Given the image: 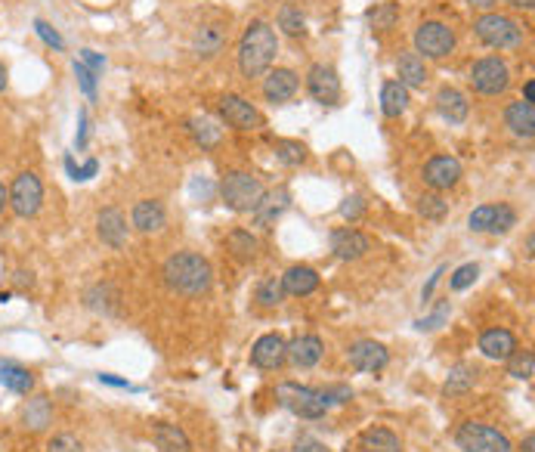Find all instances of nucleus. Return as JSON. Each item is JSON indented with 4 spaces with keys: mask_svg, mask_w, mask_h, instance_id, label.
Instances as JSON below:
<instances>
[{
    "mask_svg": "<svg viewBox=\"0 0 535 452\" xmlns=\"http://www.w3.org/2000/svg\"><path fill=\"white\" fill-rule=\"evenodd\" d=\"M164 285L173 291V295L183 298H201L214 282V270H210L208 258L195 251H177L164 260Z\"/></svg>",
    "mask_w": 535,
    "mask_h": 452,
    "instance_id": "nucleus-1",
    "label": "nucleus"
},
{
    "mask_svg": "<svg viewBox=\"0 0 535 452\" xmlns=\"http://www.w3.org/2000/svg\"><path fill=\"white\" fill-rule=\"evenodd\" d=\"M276 53H278V41L273 25L263 19H254L245 28L242 41H238V69H242L245 78H260V74L269 72Z\"/></svg>",
    "mask_w": 535,
    "mask_h": 452,
    "instance_id": "nucleus-2",
    "label": "nucleus"
},
{
    "mask_svg": "<svg viewBox=\"0 0 535 452\" xmlns=\"http://www.w3.org/2000/svg\"><path fill=\"white\" fill-rule=\"evenodd\" d=\"M263 195H267V186L254 174H245V171H229V174L220 180L223 205L229 211H236V214H251V211L260 205Z\"/></svg>",
    "mask_w": 535,
    "mask_h": 452,
    "instance_id": "nucleus-3",
    "label": "nucleus"
},
{
    "mask_svg": "<svg viewBox=\"0 0 535 452\" xmlns=\"http://www.w3.org/2000/svg\"><path fill=\"white\" fill-rule=\"evenodd\" d=\"M473 32L492 50H514L526 37V28L517 19L504 16V13H486V16H480L473 22Z\"/></svg>",
    "mask_w": 535,
    "mask_h": 452,
    "instance_id": "nucleus-4",
    "label": "nucleus"
},
{
    "mask_svg": "<svg viewBox=\"0 0 535 452\" xmlns=\"http://www.w3.org/2000/svg\"><path fill=\"white\" fill-rule=\"evenodd\" d=\"M276 400L282 409H288L291 416L306 418V421H319V418H326V412H328V406L322 403L319 390L306 388V384H297V381L276 384Z\"/></svg>",
    "mask_w": 535,
    "mask_h": 452,
    "instance_id": "nucleus-5",
    "label": "nucleus"
},
{
    "mask_svg": "<svg viewBox=\"0 0 535 452\" xmlns=\"http://www.w3.org/2000/svg\"><path fill=\"white\" fill-rule=\"evenodd\" d=\"M455 443L462 452H514L508 437L499 427L483 425V421H464V425H458Z\"/></svg>",
    "mask_w": 535,
    "mask_h": 452,
    "instance_id": "nucleus-6",
    "label": "nucleus"
},
{
    "mask_svg": "<svg viewBox=\"0 0 535 452\" xmlns=\"http://www.w3.org/2000/svg\"><path fill=\"white\" fill-rule=\"evenodd\" d=\"M6 192H10L13 214L22 217V221L34 217L44 205V183L34 171H22V174H16V180H13V186Z\"/></svg>",
    "mask_w": 535,
    "mask_h": 452,
    "instance_id": "nucleus-7",
    "label": "nucleus"
},
{
    "mask_svg": "<svg viewBox=\"0 0 535 452\" xmlns=\"http://www.w3.org/2000/svg\"><path fill=\"white\" fill-rule=\"evenodd\" d=\"M471 84L477 93L483 96H499L504 90L511 87V69L508 63L499 56H486V59H477L471 69Z\"/></svg>",
    "mask_w": 535,
    "mask_h": 452,
    "instance_id": "nucleus-8",
    "label": "nucleus"
},
{
    "mask_svg": "<svg viewBox=\"0 0 535 452\" xmlns=\"http://www.w3.org/2000/svg\"><path fill=\"white\" fill-rule=\"evenodd\" d=\"M455 50V32L446 22H421L414 32V53H424L427 59H446Z\"/></svg>",
    "mask_w": 535,
    "mask_h": 452,
    "instance_id": "nucleus-9",
    "label": "nucleus"
},
{
    "mask_svg": "<svg viewBox=\"0 0 535 452\" xmlns=\"http://www.w3.org/2000/svg\"><path fill=\"white\" fill-rule=\"evenodd\" d=\"M220 115H223V122L229 127H236V131H260V127H263V115L245 100V96H238V93H226L223 96V100H220Z\"/></svg>",
    "mask_w": 535,
    "mask_h": 452,
    "instance_id": "nucleus-10",
    "label": "nucleus"
},
{
    "mask_svg": "<svg viewBox=\"0 0 535 452\" xmlns=\"http://www.w3.org/2000/svg\"><path fill=\"white\" fill-rule=\"evenodd\" d=\"M306 90H310V96L316 103L335 105L341 100V78H337V72L331 69V65L316 63L313 69L306 72Z\"/></svg>",
    "mask_w": 535,
    "mask_h": 452,
    "instance_id": "nucleus-11",
    "label": "nucleus"
},
{
    "mask_svg": "<svg viewBox=\"0 0 535 452\" xmlns=\"http://www.w3.org/2000/svg\"><path fill=\"white\" fill-rule=\"evenodd\" d=\"M346 359H350V366L356 368V372H381V368H387L390 363V353L384 344L372 341V338H363V341L350 344Z\"/></svg>",
    "mask_w": 535,
    "mask_h": 452,
    "instance_id": "nucleus-12",
    "label": "nucleus"
},
{
    "mask_svg": "<svg viewBox=\"0 0 535 452\" xmlns=\"http://www.w3.org/2000/svg\"><path fill=\"white\" fill-rule=\"evenodd\" d=\"M462 180V162L455 155H433L431 162L424 164V183L431 186L433 192L452 190V186Z\"/></svg>",
    "mask_w": 535,
    "mask_h": 452,
    "instance_id": "nucleus-13",
    "label": "nucleus"
},
{
    "mask_svg": "<svg viewBox=\"0 0 535 452\" xmlns=\"http://www.w3.org/2000/svg\"><path fill=\"white\" fill-rule=\"evenodd\" d=\"M285 348H288V341L278 331L258 338L251 348V366L263 368V372H276V368L285 366Z\"/></svg>",
    "mask_w": 535,
    "mask_h": 452,
    "instance_id": "nucleus-14",
    "label": "nucleus"
},
{
    "mask_svg": "<svg viewBox=\"0 0 535 452\" xmlns=\"http://www.w3.org/2000/svg\"><path fill=\"white\" fill-rule=\"evenodd\" d=\"M331 251L337 260H359L372 251V239L365 232L353 230V226H341V230L331 232Z\"/></svg>",
    "mask_w": 535,
    "mask_h": 452,
    "instance_id": "nucleus-15",
    "label": "nucleus"
},
{
    "mask_svg": "<svg viewBox=\"0 0 535 452\" xmlns=\"http://www.w3.org/2000/svg\"><path fill=\"white\" fill-rule=\"evenodd\" d=\"M322 357H326V344L319 335H300L285 348V363H291L294 368H313Z\"/></svg>",
    "mask_w": 535,
    "mask_h": 452,
    "instance_id": "nucleus-16",
    "label": "nucleus"
},
{
    "mask_svg": "<svg viewBox=\"0 0 535 452\" xmlns=\"http://www.w3.org/2000/svg\"><path fill=\"white\" fill-rule=\"evenodd\" d=\"M53 425V400L47 394H28L25 406H22V427L32 434H41L47 431Z\"/></svg>",
    "mask_w": 535,
    "mask_h": 452,
    "instance_id": "nucleus-17",
    "label": "nucleus"
},
{
    "mask_svg": "<svg viewBox=\"0 0 535 452\" xmlns=\"http://www.w3.org/2000/svg\"><path fill=\"white\" fill-rule=\"evenodd\" d=\"M297 87H300V81L291 69H276L267 74V81H263V96H267V103L282 105V103L294 100Z\"/></svg>",
    "mask_w": 535,
    "mask_h": 452,
    "instance_id": "nucleus-18",
    "label": "nucleus"
},
{
    "mask_svg": "<svg viewBox=\"0 0 535 452\" xmlns=\"http://www.w3.org/2000/svg\"><path fill=\"white\" fill-rule=\"evenodd\" d=\"M96 232H100L102 245L109 248H124L127 245V221L118 208H102L96 217Z\"/></svg>",
    "mask_w": 535,
    "mask_h": 452,
    "instance_id": "nucleus-19",
    "label": "nucleus"
},
{
    "mask_svg": "<svg viewBox=\"0 0 535 452\" xmlns=\"http://www.w3.org/2000/svg\"><path fill=\"white\" fill-rule=\"evenodd\" d=\"M288 205H291V192L285 190V186H278V190L263 195L260 205L251 211V214H254V223L263 226V230H269V226H273V223L278 221V217H282L285 211H288Z\"/></svg>",
    "mask_w": 535,
    "mask_h": 452,
    "instance_id": "nucleus-20",
    "label": "nucleus"
},
{
    "mask_svg": "<svg viewBox=\"0 0 535 452\" xmlns=\"http://www.w3.org/2000/svg\"><path fill=\"white\" fill-rule=\"evenodd\" d=\"M0 384H4L6 390H13V394L28 397V394H34L37 378H34L32 368H25L22 363H13V359H0Z\"/></svg>",
    "mask_w": 535,
    "mask_h": 452,
    "instance_id": "nucleus-21",
    "label": "nucleus"
},
{
    "mask_svg": "<svg viewBox=\"0 0 535 452\" xmlns=\"http://www.w3.org/2000/svg\"><path fill=\"white\" fill-rule=\"evenodd\" d=\"M480 350H483V357L504 363V359H508L511 353L517 350L514 331H508V329H486L483 335H480Z\"/></svg>",
    "mask_w": 535,
    "mask_h": 452,
    "instance_id": "nucleus-22",
    "label": "nucleus"
},
{
    "mask_svg": "<svg viewBox=\"0 0 535 452\" xmlns=\"http://www.w3.org/2000/svg\"><path fill=\"white\" fill-rule=\"evenodd\" d=\"M131 221H133V226H137L140 232H158V230H164V223H168V211H164L161 201L142 199V201L133 205Z\"/></svg>",
    "mask_w": 535,
    "mask_h": 452,
    "instance_id": "nucleus-23",
    "label": "nucleus"
},
{
    "mask_svg": "<svg viewBox=\"0 0 535 452\" xmlns=\"http://www.w3.org/2000/svg\"><path fill=\"white\" fill-rule=\"evenodd\" d=\"M504 124L511 127V133L520 140H532L535 137V112L532 103H511L508 112H504Z\"/></svg>",
    "mask_w": 535,
    "mask_h": 452,
    "instance_id": "nucleus-24",
    "label": "nucleus"
},
{
    "mask_svg": "<svg viewBox=\"0 0 535 452\" xmlns=\"http://www.w3.org/2000/svg\"><path fill=\"white\" fill-rule=\"evenodd\" d=\"M282 289L285 295L291 298H306L319 289V273L313 267H291L288 273L282 276Z\"/></svg>",
    "mask_w": 535,
    "mask_h": 452,
    "instance_id": "nucleus-25",
    "label": "nucleus"
},
{
    "mask_svg": "<svg viewBox=\"0 0 535 452\" xmlns=\"http://www.w3.org/2000/svg\"><path fill=\"white\" fill-rule=\"evenodd\" d=\"M436 109H440V115L452 124H462L467 118V100L462 90H455V87L436 90Z\"/></svg>",
    "mask_w": 535,
    "mask_h": 452,
    "instance_id": "nucleus-26",
    "label": "nucleus"
},
{
    "mask_svg": "<svg viewBox=\"0 0 535 452\" xmlns=\"http://www.w3.org/2000/svg\"><path fill=\"white\" fill-rule=\"evenodd\" d=\"M226 47V28L223 25H199L192 34V50L199 56H217Z\"/></svg>",
    "mask_w": 535,
    "mask_h": 452,
    "instance_id": "nucleus-27",
    "label": "nucleus"
},
{
    "mask_svg": "<svg viewBox=\"0 0 535 452\" xmlns=\"http://www.w3.org/2000/svg\"><path fill=\"white\" fill-rule=\"evenodd\" d=\"M152 434L161 452H192V443H190V437H186V431L170 425V421H158L152 427Z\"/></svg>",
    "mask_w": 535,
    "mask_h": 452,
    "instance_id": "nucleus-28",
    "label": "nucleus"
},
{
    "mask_svg": "<svg viewBox=\"0 0 535 452\" xmlns=\"http://www.w3.org/2000/svg\"><path fill=\"white\" fill-rule=\"evenodd\" d=\"M356 452H403V443L390 427H372V431L359 437Z\"/></svg>",
    "mask_w": 535,
    "mask_h": 452,
    "instance_id": "nucleus-29",
    "label": "nucleus"
},
{
    "mask_svg": "<svg viewBox=\"0 0 535 452\" xmlns=\"http://www.w3.org/2000/svg\"><path fill=\"white\" fill-rule=\"evenodd\" d=\"M396 72H399V84L403 87H424V81H427V65L418 53H403L396 63Z\"/></svg>",
    "mask_w": 535,
    "mask_h": 452,
    "instance_id": "nucleus-30",
    "label": "nucleus"
},
{
    "mask_svg": "<svg viewBox=\"0 0 535 452\" xmlns=\"http://www.w3.org/2000/svg\"><path fill=\"white\" fill-rule=\"evenodd\" d=\"M477 366H471V363H458V366H452L449 368V378L446 384H443V394L446 397H462L467 394V390L477 384Z\"/></svg>",
    "mask_w": 535,
    "mask_h": 452,
    "instance_id": "nucleus-31",
    "label": "nucleus"
},
{
    "mask_svg": "<svg viewBox=\"0 0 535 452\" xmlns=\"http://www.w3.org/2000/svg\"><path fill=\"white\" fill-rule=\"evenodd\" d=\"M409 105V87H403L399 81H387L381 87V112L387 118H399Z\"/></svg>",
    "mask_w": 535,
    "mask_h": 452,
    "instance_id": "nucleus-32",
    "label": "nucleus"
},
{
    "mask_svg": "<svg viewBox=\"0 0 535 452\" xmlns=\"http://www.w3.org/2000/svg\"><path fill=\"white\" fill-rule=\"evenodd\" d=\"M226 248L232 251V258L254 260V258H258V251H260V242L248 230H232L229 236H226Z\"/></svg>",
    "mask_w": 535,
    "mask_h": 452,
    "instance_id": "nucleus-33",
    "label": "nucleus"
},
{
    "mask_svg": "<svg viewBox=\"0 0 535 452\" xmlns=\"http://www.w3.org/2000/svg\"><path fill=\"white\" fill-rule=\"evenodd\" d=\"M504 363H508V375H511V378L530 381L532 375H535V357H532V350H520L517 348L508 359H504Z\"/></svg>",
    "mask_w": 535,
    "mask_h": 452,
    "instance_id": "nucleus-34",
    "label": "nucleus"
},
{
    "mask_svg": "<svg viewBox=\"0 0 535 452\" xmlns=\"http://www.w3.org/2000/svg\"><path fill=\"white\" fill-rule=\"evenodd\" d=\"M278 28H282L288 37H300L306 32V19H304V13L297 10V6H291V4H285L282 10H278Z\"/></svg>",
    "mask_w": 535,
    "mask_h": 452,
    "instance_id": "nucleus-35",
    "label": "nucleus"
},
{
    "mask_svg": "<svg viewBox=\"0 0 535 452\" xmlns=\"http://www.w3.org/2000/svg\"><path fill=\"white\" fill-rule=\"evenodd\" d=\"M285 298V289H282V276H269L260 282L258 289V304L260 307H278Z\"/></svg>",
    "mask_w": 535,
    "mask_h": 452,
    "instance_id": "nucleus-36",
    "label": "nucleus"
},
{
    "mask_svg": "<svg viewBox=\"0 0 535 452\" xmlns=\"http://www.w3.org/2000/svg\"><path fill=\"white\" fill-rule=\"evenodd\" d=\"M517 226V211L511 205H495L492 211V221H489V230L492 236H504V232H511Z\"/></svg>",
    "mask_w": 535,
    "mask_h": 452,
    "instance_id": "nucleus-37",
    "label": "nucleus"
},
{
    "mask_svg": "<svg viewBox=\"0 0 535 452\" xmlns=\"http://www.w3.org/2000/svg\"><path fill=\"white\" fill-rule=\"evenodd\" d=\"M418 211L427 217V221H443V217L449 214V201L443 199L440 192H427L418 199Z\"/></svg>",
    "mask_w": 535,
    "mask_h": 452,
    "instance_id": "nucleus-38",
    "label": "nucleus"
},
{
    "mask_svg": "<svg viewBox=\"0 0 535 452\" xmlns=\"http://www.w3.org/2000/svg\"><path fill=\"white\" fill-rule=\"evenodd\" d=\"M276 158L282 164H288V168H294V164H300L306 158V146L297 140H276Z\"/></svg>",
    "mask_w": 535,
    "mask_h": 452,
    "instance_id": "nucleus-39",
    "label": "nucleus"
},
{
    "mask_svg": "<svg viewBox=\"0 0 535 452\" xmlns=\"http://www.w3.org/2000/svg\"><path fill=\"white\" fill-rule=\"evenodd\" d=\"M396 19H399L396 4H378L374 10H368V22H372V28H378V32H390V28L396 25Z\"/></svg>",
    "mask_w": 535,
    "mask_h": 452,
    "instance_id": "nucleus-40",
    "label": "nucleus"
},
{
    "mask_svg": "<svg viewBox=\"0 0 535 452\" xmlns=\"http://www.w3.org/2000/svg\"><path fill=\"white\" fill-rule=\"evenodd\" d=\"M190 131L195 133V140H199L205 149H210V146H217V142H220V127H214V122H208V118H192Z\"/></svg>",
    "mask_w": 535,
    "mask_h": 452,
    "instance_id": "nucleus-41",
    "label": "nucleus"
},
{
    "mask_svg": "<svg viewBox=\"0 0 535 452\" xmlns=\"http://www.w3.org/2000/svg\"><path fill=\"white\" fill-rule=\"evenodd\" d=\"M477 276H480V267H477V263H464V267H458L455 273H452V279H449V289H452V291H464V289H471V285L477 282Z\"/></svg>",
    "mask_w": 535,
    "mask_h": 452,
    "instance_id": "nucleus-42",
    "label": "nucleus"
},
{
    "mask_svg": "<svg viewBox=\"0 0 535 452\" xmlns=\"http://www.w3.org/2000/svg\"><path fill=\"white\" fill-rule=\"evenodd\" d=\"M65 171H69V177L74 180V183H84V180L96 177V171H100V162H96V158H87V162L78 168V164H74V158L65 155Z\"/></svg>",
    "mask_w": 535,
    "mask_h": 452,
    "instance_id": "nucleus-43",
    "label": "nucleus"
},
{
    "mask_svg": "<svg viewBox=\"0 0 535 452\" xmlns=\"http://www.w3.org/2000/svg\"><path fill=\"white\" fill-rule=\"evenodd\" d=\"M44 452H84V443L74 434H53Z\"/></svg>",
    "mask_w": 535,
    "mask_h": 452,
    "instance_id": "nucleus-44",
    "label": "nucleus"
},
{
    "mask_svg": "<svg viewBox=\"0 0 535 452\" xmlns=\"http://www.w3.org/2000/svg\"><path fill=\"white\" fill-rule=\"evenodd\" d=\"M34 34L41 37V41L47 44L50 50H56V53H63V50H65V41H63V34H59L56 28L50 25V22H44V19H34Z\"/></svg>",
    "mask_w": 535,
    "mask_h": 452,
    "instance_id": "nucleus-45",
    "label": "nucleus"
},
{
    "mask_svg": "<svg viewBox=\"0 0 535 452\" xmlns=\"http://www.w3.org/2000/svg\"><path fill=\"white\" fill-rule=\"evenodd\" d=\"M319 397L326 406H341L346 400H353V390H350V384H328V388L319 390Z\"/></svg>",
    "mask_w": 535,
    "mask_h": 452,
    "instance_id": "nucleus-46",
    "label": "nucleus"
},
{
    "mask_svg": "<svg viewBox=\"0 0 535 452\" xmlns=\"http://www.w3.org/2000/svg\"><path fill=\"white\" fill-rule=\"evenodd\" d=\"M74 74H78V84L81 90L90 96V100H96V72H90L81 59H74Z\"/></svg>",
    "mask_w": 535,
    "mask_h": 452,
    "instance_id": "nucleus-47",
    "label": "nucleus"
},
{
    "mask_svg": "<svg viewBox=\"0 0 535 452\" xmlns=\"http://www.w3.org/2000/svg\"><path fill=\"white\" fill-rule=\"evenodd\" d=\"M492 211L495 205H480L471 211V217H467V226H471L473 232H486L489 230V221H492Z\"/></svg>",
    "mask_w": 535,
    "mask_h": 452,
    "instance_id": "nucleus-48",
    "label": "nucleus"
},
{
    "mask_svg": "<svg viewBox=\"0 0 535 452\" xmlns=\"http://www.w3.org/2000/svg\"><path fill=\"white\" fill-rule=\"evenodd\" d=\"M446 316H449V300H446V304L436 307L431 316H424V319L414 322V329H418V331H433V329H440L443 322H446Z\"/></svg>",
    "mask_w": 535,
    "mask_h": 452,
    "instance_id": "nucleus-49",
    "label": "nucleus"
},
{
    "mask_svg": "<svg viewBox=\"0 0 535 452\" xmlns=\"http://www.w3.org/2000/svg\"><path fill=\"white\" fill-rule=\"evenodd\" d=\"M363 214H365V199H363V195H350V199H344V205H341L344 221H359Z\"/></svg>",
    "mask_w": 535,
    "mask_h": 452,
    "instance_id": "nucleus-50",
    "label": "nucleus"
},
{
    "mask_svg": "<svg viewBox=\"0 0 535 452\" xmlns=\"http://www.w3.org/2000/svg\"><path fill=\"white\" fill-rule=\"evenodd\" d=\"M78 59L87 65L90 72H96V74H102V69H105V59H102L96 50H81V56H78Z\"/></svg>",
    "mask_w": 535,
    "mask_h": 452,
    "instance_id": "nucleus-51",
    "label": "nucleus"
},
{
    "mask_svg": "<svg viewBox=\"0 0 535 452\" xmlns=\"http://www.w3.org/2000/svg\"><path fill=\"white\" fill-rule=\"evenodd\" d=\"M294 452H331V449L322 440H316V437H304V440L294 447Z\"/></svg>",
    "mask_w": 535,
    "mask_h": 452,
    "instance_id": "nucleus-52",
    "label": "nucleus"
},
{
    "mask_svg": "<svg viewBox=\"0 0 535 452\" xmlns=\"http://www.w3.org/2000/svg\"><path fill=\"white\" fill-rule=\"evenodd\" d=\"M100 378V384H109V388H122V390H140V388H133L127 378H115V375H109V372H100L96 375Z\"/></svg>",
    "mask_w": 535,
    "mask_h": 452,
    "instance_id": "nucleus-53",
    "label": "nucleus"
},
{
    "mask_svg": "<svg viewBox=\"0 0 535 452\" xmlns=\"http://www.w3.org/2000/svg\"><path fill=\"white\" fill-rule=\"evenodd\" d=\"M74 146L78 149L87 146V112L84 109L78 112V140H74Z\"/></svg>",
    "mask_w": 535,
    "mask_h": 452,
    "instance_id": "nucleus-54",
    "label": "nucleus"
},
{
    "mask_svg": "<svg viewBox=\"0 0 535 452\" xmlns=\"http://www.w3.org/2000/svg\"><path fill=\"white\" fill-rule=\"evenodd\" d=\"M440 276H443V267L436 270V273H433L431 279H427V285H424V289H421V300H424V304L433 298V289H436V282H440Z\"/></svg>",
    "mask_w": 535,
    "mask_h": 452,
    "instance_id": "nucleus-55",
    "label": "nucleus"
},
{
    "mask_svg": "<svg viewBox=\"0 0 535 452\" xmlns=\"http://www.w3.org/2000/svg\"><path fill=\"white\" fill-rule=\"evenodd\" d=\"M467 4H471V6H480V10H492V6L499 4V0H467Z\"/></svg>",
    "mask_w": 535,
    "mask_h": 452,
    "instance_id": "nucleus-56",
    "label": "nucleus"
},
{
    "mask_svg": "<svg viewBox=\"0 0 535 452\" xmlns=\"http://www.w3.org/2000/svg\"><path fill=\"white\" fill-rule=\"evenodd\" d=\"M6 205H10V192H6V186L0 183V214L6 211Z\"/></svg>",
    "mask_w": 535,
    "mask_h": 452,
    "instance_id": "nucleus-57",
    "label": "nucleus"
},
{
    "mask_svg": "<svg viewBox=\"0 0 535 452\" xmlns=\"http://www.w3.org/2000/svg\"><path fill=\"white\" fill-rule=\"evenodd\" d=\"M532 96H535V81H526V87H523V103H532Z\"/></svg>",
    "mask_w": 535,
    "mask_h": 452,
    "instance_id": "nucleus-58",
    "label": "nucleus"
},
{
    "mask_svg": "<svg viewBox=\"0 0 535 452\" xmlns=\"http://www.w3.org/2000/svg\"><path fill=\"white\" fill-rule=\"evenodd\" d=\"M511 6H517V10H532L535 6V0H508Z\"/></svg>",
    "mask_w": 535,
    "mask_h": 452,
    "instance_id": "nucleus-59",
    "label": "nucleus"
},
{
    "mask_svg": "<svg viewBox=\"0 0 535 452\" xmlns=\"http://www.w3.org/2000/svg\"><path fill=\"white\" fill-rule=\"evenodd\" d=\"M532 449H535V437L526 434V440H523V447H520V452H532Z\"/></svg>",
    "mask_w": 535,
    "mask_h": 452,
    "instance_id": "nucleus-60",
    "label": "nucleus"
},
{
    "mask_svg": "<svg viewBox=\"0 0 535 452\" xmlns=\"http://www.w3.org/2000/svg\"><path fill=\"white\" fill-rule=\"evenodd\" d=\"M32 285V273H16V285H19V289H22V285Z\"/></svg>",
    "mask_w": 535,
    "mask_h": 452,
    "instance_id": "nucleus-61",
    "label": "nucleus"
},
{
    "mask_svg": "<svg viewBox=\"0 0 535 452\" xmlns=\"http://www.w3.org/2000/svg\"><path fill=\"white\" fill-rule=\"evenodd\" d=\"M4 90H6V65L0 63V93H4Z\"/></svg>",
    "mask_w": 535,
    "mask_h": 452,
    "instance_id": "nucleus-62",
    "label": "nucleus"
}]
</instances>
